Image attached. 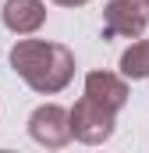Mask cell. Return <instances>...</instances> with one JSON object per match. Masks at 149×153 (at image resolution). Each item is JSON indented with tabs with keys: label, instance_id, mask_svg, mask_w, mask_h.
<instances>
[{
	"label": "cell",
	"instance_id": "cell-11",
	"mask_svg": "<svg viewBox=\"0 0 149 153\" xmlns=\"http://www.w3.org/2000/svg\"><path fill=\"white\" fill-rule=\"evenodd\" d=\"M146 4H149V0H146Z\"/></svg>",
	"mask_w": 149,
	"mask_h": 153
},
{
	"label": "cell",
	"instance_id": "cell-4",
	"mask_svg": "<svg viewBox=\"0 0 149 153\" xmlns=\"http://www.w3.org/2000/svg\"><path fill=\"white\" fill-rule=\"evenodd\" d=\"M149 25L142 0H110L103 7V36L107 39H139Z\"/></svg>",
	"mask_w": 149,
	"mask_h": 153
},
{
	"label": "cell",
	"instance_id": "cell-1",
	"mask_svg": "<svg viewBox=\"0 0 149 153\" xmlns=\"http://www.w3.org/2000/svg\"><path fill=\"white\" fill-rule=\"evenodd\" d=\"M14 75L21 78L29 89H36L43 96H53L60 89H68L74 78V53L64 43H50V39H18L7 53Z\"/></svg>",
	"mask_w": 149,
	"mask_h": 153
},
{
	"label": "cell",
	"instance_id": "cell-3",
	"mask_svg": "<svg viewBox=\"0 0 149 153\" xmlns=\"http://www.w3.org/2000/svg\"><path fill=\"white\" fill-rule=\"evenodd\" d=\"M29 135L46 150H60L74 139L71 132V111H64L60 103H43L29 114Z\"/></svg>",
	"mask_w": 149,
	"mask_h": 153
},
{
	"label": "cell",
	"instance_id": "cell-8",
	"mask_svg": "<svg viewBox=\"0 0 149 153\" xmlns=\"http://www.w3.org/2000/svg\"><path fill=\"white\" fill-rule=\"evenodd\" d=\"M57 7H82V4H89V0H53Z\"/></svg>",
	"mask_w": 149,
	"mask_h": 153
},
{
	"label": "cell",
	"instance_id": "cell-6",
	"mask_svg": "<svg viewBox=\"0 0 149 153\" xmlns=\"http://www.w3.org/2000/svg\"><path fill=\"white\" fill-rule=\"evenodd\" d=\"M85 96L100 100L110 111H121L128 103V82H124V75H114V71H89L85 75Z\"/></svg>",
	"mask_w": 149,
	"mask_h": 153
},
{
	"label": "cell",
	"instance_id": "cell-7",
	"mask_svg": "<svg viewBox=\"0 0 149 153\" xmlns=\"http://www.w3.org/2000/svg\"><path fill=\"white\" fill-rule=\"evenodd\" d=\"M121 75L131 78V82H142L149 78V39H135L124 53H121Z\"/></svg>",
	"mask_w": 149,
	"mask_h": 153
},
{
	"label": "cell",
	"instance_id": "cell-9",
	"mask_svg": "<svg viewBox=\"0 0 149 153\" xmlns=\"http://www.w3.org/2000/svg\"><path fill=\"white\" fill-rule=\"evenodd\" d=\"M146 14H149V4H146Z\"/></svg>",
	"mask_w": 149,
	"mask_h": 153
},
{
	"label": "cell",
	"instance_id": "cell-10",
	"mask_svg": "<svg viewBox=\"0 0 149 153\" xmlns=\"http://www.w3.org/2000/svg\"><path fill=\"white\" fill-rule=\"evenodd\" d=\"M142 4H146V0H142Z\"/></svg>",
	"mask_w": 149,
	"mask_h": 153
},
{
	"label": "cell",
	"instance_id": "cell-5",
	"mask_svg": "<svg viewBox=\"0 0 149 153\" xmlns=\"http://www.w3.org/2000/svg\"><path fill=\"white\" fill-rule=\"evenodd\" d=\"M0 14H4V25L14 36H32L46 22V4L43 0H7Z\"/></svg>",
	"mask_w": 149,
	"mask_h": 153
},
{
	"label": "cell",
	"instance_id": "cell-2",
	"mask_svg": "<svg viewBox=\"0 0 149 153\" xmlns=\"http://www.w3.org/2000/svg\"><path fill=\"white\" fill-rule=\"evenodd\" d=\"M114 128H117V111L103 107L100 100L82 96V100L71 107V132H74L78 143L100 146V143H107V139L114 135Z\"/></svg>",
	"mask_w": 149,
	"mask_h": 153
}]
</instances>
